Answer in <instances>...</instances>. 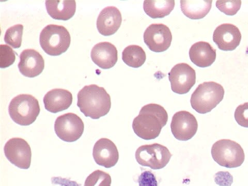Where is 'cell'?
I'll return each mask as SVG.
<instances>
[{"label": "cell", "mask_w": 248, "mask_h": 186, "mask_svg": "<svg viewBox=\"0 0 248 186\" xmlns=\"http://www.w3.org/2000/svg\"><path fill=\"white\" fill-rule=\"evenodd\" d=\"M242 40V34L239 29L231 23H224L215 29L213 41L222 51L235 50Z\"/></svg>", "instance_id": "13"}, {"label": "cell", "mask_w": 248, "mask_h": 186, "mask_svg": "<svg viewBox=\"0 0 248 186\" xmlns=\"http://www.w3.org/2000/svg\"><path fill=\"white\" fill-rule=\"evenodd\" d=\"M84 123L77 114L68 113L59 116L54 124V131L58 137L66 142H74L83 134Z\"/></svg>", "instance_id": "8"}, {"label": "cell", "mask_w": 248, "mask_h": 186, "mask_svg": "<svg viewBox=\"0 0 248 186\" xmlns=\"http://www.w3.org/2000/svg\"><path fill=\"white\" fill-rule=\"evenodd\" d=\"M18 66L22 75L29 78H34L43 72L45 61L38 51L32 49H26L20 54Z\"/></svg>", "instance_id": "15"}, {"label": "cell", "mask_w": 248, "mask_h": 186, "mask_svg": "<svg viewBox=\"0 0 248 186\" xmlns=\"http://www.w3.org/2000/svg\"><path fill=\"white\" fill-rule=\"evenodd\" d=\"M16 60V53L6 45H0V67L5 68L14 63Z\"/></svg>", "instance_id": "26"}, {"label": "cell", "mask_w": 248, "mask_h": 186, "mask_svg": "<svg viewBox=\"0 0 248 186\" xmlns=\"http://www.w3.org/2000/svg\"><path fill=\"white\" fill-rule=\"evenodd\" d=\"M77 106L86 117L98 120L109 112L111 97L104 88L86 85L78 94Z\"/></svg>", "instance_id": "2"}, {"label": "cell", "mask_w": 248, "mask_h": 186, "mask_svg": "<svg viewBox=\"0 0 248 186\" xmlns=\"http://www.w3.org/2000/svg\"><path fill=\"white\" fill-rule=\"evenodd\" d=\"M71 42V35L63 26L48 25L43 29L40 36L42 48L51 56H60L65 52Z\"/></svg>", "instance_id": "5"}, {"label": "cell", "mask_w": 248, "mask_h": 186, "mask_svg": "<svg viewBox=\"0 0 248 186\" xmlns=\"http://www.w3.org/2000/svg\"><path fill=\"white\" fill-rule=\"evenodd\" d=\"M234 117L240 126L248 128V103L237 107L235 111Z\"/></svg>", "instance_id": "28"}, {"label": "cell", "mask_w": 248, "mask_h": 186, "mask_svg": "<svg viewBox=\"0 0 248 186\" xmlns=\"http://www.w3.org/2000/svg\"><path fill=\"white\" fill-rule=\"evenodd\" d=\"M122 22V15L118 8L108 6L98 15L97 28L100 34L106 36H110L117 32Z\"/></svg>", "instance_id": "16"}, {"label": "cell", "mask_w": 248, "mask_h": 186, "mask_svg": "<svg viewBox=\"0 0 248 186\" xmlns=\"http://www.w3.org/2000/svg\"><path fill=\"white\" fill-rule=\"evenodd\" d=\"M111 182L109 174L103 170H96L87 178L84 186H111Z\"/></svg>", "instance_id": "25"}, {"label": "cell", "mask_w": 248, "mask_h": 186, "mask_svg": "<svg viewBox=\"0 0 248 186\" xmlns=\"http://www.w3.org/2000/svg\"><path fill=\"white\" fill-rule=\"evenodd\" d=\"M146 59L145 52L138 45L128 46L122 52L123 62L131 67H140L144 64Z\"/></svg>", "instance_id": "23"}, {"label": "cell", "mask_w": 248, "mask_h": 186, "mask_svg": "<svg viewBox=\"0 0 248 186\" xmlns=\"http://www.w3.org/2000/svg\"><path fill=\"white\" fill-rule=\"evenodd\" d=\"M211 153L217 164L227 168L241 166L245 161V155L242 146L229 139H222L215 142Z\"/></svg>", "instance_id": "6"}, {"label": "cell", "mask_w": 248, "mask_h": 186, "mask_svg": "<svg viewBox=\"0 0 248 186\" xmlns=\"http://www.w3.org/2000/svg\"><path fill=\"white\" fill-rule=\"evenodd\" d=\"M41 108L38 100L29 94H21L14 97L9 107L10 117L21 126L32 124L40 114Z\"/></svg>", "instance_id": "4"}, {"label": "cell", "mask_w": 248, "mask_h": 186, "mask_svg": "<svg viewBox=\"0 0 248 186\" xmlns=\"http://www.w3.org/2000/svg\"><path fill=\"white\" fill-rule=\"evenodd\" d=\"M169 79L172 91L176 94H187L196 82V73L186 63L175 65L169 73Z\"/></svg>", "instance_id": "10"}, {"label": "cell", "mask_w": 248, "mask_h": 186, "mask_svg": "<svg viewBox=\"0 0 248 186\" xmlns=\"http://www.w3.org/2000/svg\"><path fill=\"white\" fill-rule=\"evenodd\" d=\"M144 42L155 52L168 50L172 41V35L169 27L162 23H154L147 28L143 35Z\"/></svg>", "instance_id": "11"}, {"label": "cell", "mask_w": 248, "mask_h": 186, "mask_svg": "<svg viewBox=\"0 0 248 186\" xmlns=\"http://www.w3.org/2000/svg\"><path fill=\"white\" fill-rule=\"evenodd\" d=\"M224 90L219 83L205 82L200 84L191 97L190 103L194 110L200 114L211 112L223 99Z\"/></svg>", "instance_id": "3"}, {"label": "cell", "mask_w": 248, "mask_h": 186, "mask_svg": "<svg viewBox=\"0 0 248 186\" xmlns=\"http://www.w3.org/2000/svg\"><path fill=\"white\" fill-rule=\"evenodd\" d=\"M241 1H228L216 2V6L221 12L228 16H234L241 7Z\"/></svg>", "instance_id": "27"}, {"label": "cell", "mask_w": 248, "mask_h": 186, "mask_svg": "<svg viewBox=\"0 0 248 186\" xmlns=\"http://www.w3.org/2000/svg\"><path fill=\"white\" fill-rule=\"evenodd\" d=\"M168 114L165 108L155 104L143 106L134 119L133 128L135 134L145 140L157 138L166 125Z\"/></svg>", "instance_id": "1"}, {"label": "cell", "mask_w": 248, "mask_h": 186, "mask_svg": "<svg viewBox=\"0 0 248 186\" xmlns=\"http://www.w3.org/2000/svg\"><path fill=\"white\" fill-rule=\"evenodd\" d=\"M6 158L13 165L21 169H28L31 166L32 151L25 140L14 138L9 140L4 146Z\"/></svg>", "instance_id": "9"}, {"label": "cell", "mask_w": 248, "mask_h": 186, "mask_svg": "<svg viewBox=\"0 0 248 186\" xmlns=\"http://www.w3.org/2000/svg\"><path fill=\"white\" fill-rule=\"evenodd\" d=\"M23 26L19 24L8 29L4 35V41L6 44L13 48H19L22 41Z\"/></svg>", "instance_id": "24"}, {"label": "cell", "mask_w": 248, "mask_h": 186, "mask_svg": "<svg viewBox=\"0 0 248 186\" xmlns=\"http://www.w3.org/2000/svg\"><path fill=\"white\" fill-rule=\"evenodd\" d=\"M91 59L100 68L108 69L117 63L118 52L116 46L110 43L102 42L95 45L92 49Z\"/></svg>", "instance_id": "17"}, {"label": "cell", "mask_w": 248, "mask_h": 186, "mask_svg": "<svg viewBox=\"0 0 248 186\" xmlns=\"http://www.w3.org/2000/svg\"><path fill=\"white\" fill-rule=\"evenodd\" d=\"M46 11L54 19L66 21L72 18L76 11L75 1H46Z\"/></svg>", "instance_id": "20"}, {"label": "cell", "mask_w": 248, "mask_h": 186, "mask_svg": "<svg viewBox=\"0 0 248 186\" xmlns=\"http://www.w3.org/2000/svg\"><path fill=\"white\" fill-rule=\"evenodd\" d=\"M170 128L178 140L188 141L197 133L198 123L195 116L186 111L176 112L173 116Z\"/></svg>", "instance_id": "12"}, {"label": "cell", "mask_w": 248, "mask_h": 186, "mask_svg": "<svg viewBox=\"0 0 248 186\" xmlns=\"http://www.w3.org/2000/svg\"><path fill=\"white\" fill-rule=\"evenodd\" d=\"M139 165L153 170L165 168L172 157L167 147L158 143L144 145L139 147L135 154Z\"/></svg>", "instance_id": "7"}, {"label": "cell", "mask_w": 248, "mask_h": 186, "mask_svg": "<svg viewBox=\"0 0 248 186\" xmlns=\"http://www.w3.org/2000/svg\"><path fill=\"white\" fill-rule=\"evenodd\" d=\"M212 1H181V7L183 14L188 18L198 20L206 16L212 8Z\"/></svg>", "instance_id": "21"}, {"label": "cell", "mask_w": 248, "mask_h": 186, "mask_svg": "<svg viewBox=\"0 0 248 186\" xmlns=\"http://www.w3.org/2000/svg\"><path fill=\"white\" fill-rule=\"evenodd\" d=\"M189 53L192 63L202 68L211 66L216 59V50L210 44L205 42L194 44Z\"/></svg>", "instance_id": "19"}, {"label": "cell", "mask_w": 248, "mask_h": 186, "mask_svg": "<svg viewBox=\"0 0 248 186\" xmlns=\"http://www.w3.org/2000/svg\"><path fill=\"white\" fill-rule=\"evenodd\" d=\"M73 95L68 90L55 89L45 95L43 102L48 111L57 113L68 109L73 103Z\"/></svg>", "instance_id": "18"}, {"label": "cell", "mask_w": 248, "mask_h": 186, "mask_svg": "<svg viewBox=\"0 0 248 186\" xmlns=\"http://www.w3.org/2000/svg\"><path fill=\"white\" fill-rule=\"evenodd\" d=\"M174 1H144L143 9L145 13L153 19L162 18L173 10Z\"/></svg>", "instance_id": "22"}, {"label": "cell", "mask_w": 248, "mask_h": 186, "mask_svg": "<svg viewBox=\"0 0 248 186\" xmlns=\"http://www.w3.org/2000/svg\"><path fill=\"white\" fill-rule=\"evenodd\" d=\"M139 186H158L156 177L149 170H145L138 178Z\"/></svg>", "instance_id": "29"}, {"label": "cell", "mask_w": 248, "mask_h": 186, "mask_svg": "<svg viewBox=\"0 0 248 186\" xmlns=\"http://www.w3.org/2000/svg\"><path fill=\"white\" fill-rule=\"evenodd\" d=\"M93 156L96 164L106 168H111L117 164L119 153L117 147L110 139L102 138L93 147Z\"/></svg>", "instance_id": "14"}]
</instances>
